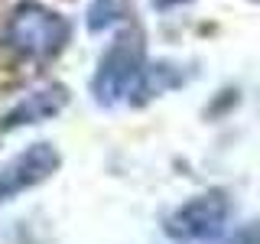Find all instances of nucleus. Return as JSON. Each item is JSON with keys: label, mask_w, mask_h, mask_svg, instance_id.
Instances as JSON below:
<instances>
[{"label": "nucleus", "mask_w": 260, "mask_h": 244, "mask_svg": "<svg viewBox=\"0 0 260 244\" xmlns=\"http://www.w3.org/2000/svg\"><path fill=\"white\" fill-rule=\"evenodd\" d=\"M72 36V26L62 13L49 10V7H39V4H23L7 16L4 23V46L10 52L23 55V59H52L59 55L65 43Z\"/></svg>", "instance_id": "obj_1"}, {"label": "nucleus", "mask_w": 260, "mask_h": 244, "mask_svg": "<svg viewBox=\"0 0 260 244\" xmlns=\"http://www.w3.org/2000/svg\"><path fill=\"white\" fill-rule=\"evenodd\" d=\"M143 39L140 33H120L104 52L91 78V95L98 104H117L124 98L137 95L143 85Z\"/></svg>", "instance_id": "obj_2"}, {"label": "nucleus", "mask_w": 260, "mask_h": 244, "mask_svg": "<svg viewBox=\"0 0 260 244\" xmlns=\"http://www.w3.org/2000/svg\"><path fill=\"white\" fill-rule=\"evenodd\" d=\"M231 215V199L221 189H211L189 199L166 218V234L176 244H208L224 231Z\"/></svg>", "instance_id": "obj_3"}, {"label": "nucleus", "mask_w": 260, "mask_h": 244, "mask_svg": "<svg viewBox=\"0 0 260 244\" xmlns=\"http://www.w3.org/2000/svg\"><path fill=\"white\" fill-rule=\"evenodd\" d=\"M59 166H62V153L46 140H39V143L26 146L23 153H16L0 169V205L16 199L20 192H29L36 186H43L46 179H52L59 173Z\"/></svg>", "instance_id": "obj_4"}, {"label": "nucleus", "mask_w": 260, "mask_h": 244, "mask_svg": "<svg viewBox=\"0 0 260 244\" xmlns=\"http://www.w3.org/2000/svg\"><path fill=\"white\" fill-rule=\"evenodd\" d=\"M65 104H69V88H62V85L39 88V92L26 95L10 114H7V117H4V127L7 130H16V127H26V124H43V120L55 117Z\"/></svg>", "instance_id": "obj_5"}, {"label": "nucleus", "mask_w": 260, "mask_h": 244, "mask_svg": "<svg viewBox=\"0 0 260 244\" xmlns=\"http://www.w3.org/2000/svg\"><path fill=\"white\" fill-rule=\"evenodd\" d=\"M124 16V0H94L91 4V13H88V26L94 33L111 26L114 20H120Z\"/></svg>", "instance_id": "obj_6"}]
</instances>
